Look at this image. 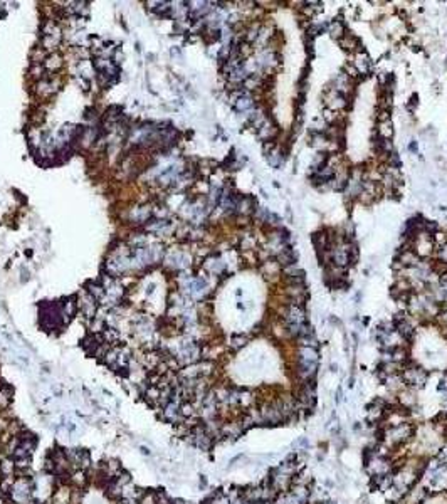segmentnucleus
<instances>
[{
  "instance_id": "f03ea898",
  "label": "nucleus",
  "mask_w": 447,
  "mask_h": 504,
  "mask_svg": "<svg viewBox=\"0 0 447 504\" xmlns=\"http://www.w3.org/2000/svg\"><path fill=\"white\" fill-rule=\"evenodd\" d=\"M402 378H404V385L405 388H410V390H417V388H422L427 383V371L424 368L417 366V365H404V370H402Z\"/></svg>"
},
{
  "instance_id": "7ed1b4c3",
  "label": "nucleus",
  "mask_w": 447,
  "mask_h": 504,
  "mask_svg": "<svg viewBox=\"0 0 447 504\" xmlns=\"http://www.w3.org/2000/svg\"><path fill=\"white\" fill-rule=\"evenodd\" d=\"M415 390H410V388H404V390L399 392V405L405 410H410L412 407L417 403V397H415Z\"/></svg>"
},
{
  "instance_id": "6e6552de",
  "label": "nucleus",
  "mask_w": 447,
  "mask_h": 504,
  "mask_svg": "<svg viewBox=\"0 0 447 504\" xmlns=\"http://www.w3.org/2000/svg\"><path fill=\"white\" fill-rule=\"evenodd\" d=\"M340 42H341V45H343V49H346V50H351V49H353L355 39H353V37H351V35H350L348 39H341Z\"/></svg>"
},
{
  "instance_id": "423d86ee",
  "label": "nucleus",
  "mask_w": 447,
  "mask_h": 504,
  "mask_svg": "<svg viewBox=\"0 0 447 504\" xmlns=\"http://www.w3.org/2000/svg\"><path fill=\"white\" fill-rule=\"evenodd\" d=\"M245 343H247V338H245V336H232V338H230V346H232L234 350H239V348H242Z\"/></svg>"
},
{
  "instance_id": "39448f33",
  "label": "nucleus",
  "mask_w": 447,
  "mask_h": 504,
  "mask_svg": "<svg viewBox=\"0 0 447 504\" xmlns=\"http://www.w3.org/2000/svg\"><path fill=\"white\" fill-rule=\"evenodd\" d=\"M355 68H358L361 73H366V71L370 69V59H368V55L366 54H358L356 55V62H355Z\"/></svg>"
},
{
  "instance_id": "0eeeda50",
  "label": "nucleus",
  "mask_w": 447,
  "mask_h": 504,
  "mask_svg": "<svg viewBox=\"0 0 447 504\" xmlns=\"http://www.w3.org/2000/svg\"><path fill=\"white\" fill-rule=\"evenodd\" d=\"M341 32H343V27H341L340 22H333L330 25V34L333 35V37H341V35H343Z\"/></svg>"
},
{
  "instance_id": "20e7f679",
  "label": "nucleus",
  "mask_w": 447,
  "mask_h": 504,
  "mask_svg": "<svg viewBox=\"0 0 447 504\" xmlns=\"http://www.w3.org/2000/svg\"><path fill=\"white\" fill-rule=\"evenodd\" d=\"M378 133H380V138H385V140H390L394 136V128H392V121H380V126H378Z\"/></svg>"
},
{
  "instance_id": "1a4fd4ad",
  "label": "nucleus",
  "mask_w": 447,
  "mask_h": 504,
  "mask_svg": "<svg viewBox=\"0 0 447 504\" xmlns=\"http://www.w3.org/2000/svg\"><path fill=\"white\" fill-rule=\"evenodd\" d=\"M321 504H336V502H335V501H331V499H325V501L321 502Z\"/></svg>"
},
{
  "instance_id": "f257e3e1",
  "label": "nucleus",
  "mask_w": 447,
  "mask_h": 504,
  "mask_svg": "<svg viewBox=\"0 0 447 504\" xmlns=\"http://www.w3.org/2000/svg\"><path fill=\"white\" fill-rule=\"evenodd\" d=\"M415 427L412 425L410 422L400 423V425H392V427H384L380 430V444L384 447L389 449H397L405 446L407 442L414 437Z\"/></svg>"
}]
</instances>
